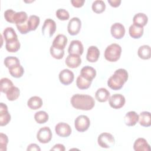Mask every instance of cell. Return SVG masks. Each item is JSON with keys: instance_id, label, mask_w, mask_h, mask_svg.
I'll use <instances>...</instances> for the list:
<instances>
[{"instance_id": "obj_42", "label": "cell", "mask_w": 151, "mask_h": 151, "mask_svg": "<svg viewBox=\"0 0 151 151\" xmlns=\"http://www.w3.org/2000/svg\"><path fill=\"white\" fill-rule=\"evenodd\" d=\"M16 27H17L18 30L19 31V32L21 34H26L28 33L30 31L29 29V27H28V25L27 21L23 23V24H21L16 25Z\"/></svg>"}, {"instance_id": "obj_45", "label": "cell", "mask_w": 151, "mask_h": 151, "mask_svg": "<svg viewBox=\"0 0 151 151\" xmlns=\"http://www.w3.org/2000/svg\"><path fill=\"white\" fill-rule=\"evenodd\" d=\"M65 150V146L62 144H56L50 150H55V151H64Z\"/></svg>"}, {"instance_id": "obj_40", "label": "cell", "mask_w": 151, "mask_h": 151, "mask_svg": "<svg viewBox=\"0 0 151 151\" xmlns=\"http://www.w3.org/2000/svg\"><path fill=\"white\" fill-rule=\"evenodd\" d=\"M8 143V138L5 134L1 133L0 134V150L6 151V146Z\"/></svg>"}, {"instance_id": "obj_21", "label": "cell", "mask_w": 151, "mask_h": 151, "mask_svg": "<svg viewBox=\"0 0 151 151\" xmlns=\"http://www.w3.org/2000/svg\"><path fill=\"white\" fill-rule=\"evenodd\" d=\"M148 21V18L144 13H137L134 15L133 18V24L139 27H143L145 26Z\"/></svg>"}, {"instance_id": "obj_12", "label": "cell", "mask_w": 151, "mask_h": 151, "mask_svg": "<svg viewBox=\"0 0 151 151\" xmlns=\"http://www.w3.org/2000/svg\"><path fill=\"white\" fill-rule=\"evenodd\" d=\"M110 32L113 38L116 39H121L125 34V28L124 25L121 23L116 22L111 25Z\"/></svg>"}, {"instance_id": "obj_18", "label": "cell", "mask_w": 151, "mask_h": 151, "mask_svg": "<svg viewBox=\"0 0 151 151\" xmlns=\"http://www.w3.org/2000/svg\"><path fill=\"white\" fill-rule=\"evenodd\" d=\"M133 149L135 151H149L150 150V145L147 142L146 140L144 138L137 139L134 144Z\"/></svg>"}, {"instance_id": "obj_4", "label": "cell", "mask_w": 151, "mask_h": 151, "mask_svg": "<svg viewBox=\"0 0 151 151\" xmlns=\"http://www.w3.org/2000/svg\"><path fill=\"white\" fill-rule=\"evenodd\" d=\"M99 145L103 148H110L115 143V140L113 136L109 133H101L97 139Z\"/></svg>"}, {"instance_id": "obj_35", "label": "cell", "mask_w": 151, "mask_h": 151, "mask_svg": "<svg viewBox=\"0 0 151 151\" xmlns=\"http://www.w3.org/2000/svg\"><path fill=\"white\" fill-rule=\"evenodd\" d=\"M48 114L44 111H39L34 114V119L37 123L43 124L48 120Z\"/></svg>"}, {"instance_id": "obj_27", "label": "cell", "mask_w": 151, "mask_h": 151, "mask_svg": "<svg viewBox=\"0 0 151 151\" xmlns=\"http://www.w3.org/2000/svg\"><path fill=\"white\" fill-rule=\"evenodd\" d=\"M137 54L139 58L143 60H148L151 56L150 47L148 45L140 46L137 51Z\"/></svg>"}, {"instance_id": "obj_31", "label": "cell", "mask_w": 151, "mask_h": 151, "mask_svg": "<svg viewBox=\"0 0 151 151\" xmlns=\"http://www.w3.org/2000/svg\"><path fill=\"white\" fill-rule=\"evenodd\" d=\"M91 82L92 81L84 78L80 75L77 78L76 85L78 88L81 90H86L90 87Z\"/></svg>"}, {"instance_id": "obj_30", "label": "cell", "mask_w": 151, "mask_h": 151, "mask_svg": "<svg viewBox=\"0 0 151 151\" xmlns=\"http://www.w3.org/2000/svg\"><path fill=\"white\" fill-rule=\"evenodd\" d=\"M91 8L95 13L100 14L105 11L106 4L103 1L96 0L93 2Z\"/></svg>"}, {"instance_id": "obj_37", "label": "cell", "mask_w": 151, "mask_h": 151, "mask_svg": "<svg viewBox=\"0 0 151 151\" xmlns=\"http://www.w3.org/2000/svg\"><path fill=\"white\" fill-rule=\"evenodd\" d=\"M20 42L18 40L6 42L5 48L9 52H15L20 48Z\"/></svg>"}, {"instance_id": "obj_41", "label": "cell", "mask_w": 151, "mask_h": 151, "mask_svg": "<svg viewBox=\"0 0 151 151\" xmlns=\"http://www.w3.org/2000/svg\"><path fill=\"white\" fill-rule=\"evenodd\" d=\"M16 12L11 9H9L6 10L4 12V18L5 20L10 23H14L13 19L14 15L15 14Z\"/></svg>"}, {"instance_id": "obj_43", "label": "cell", "mask_w": 151, "mask_h": 151, "mask_svg": "<svg viewBox=\"0 0 151 151\" xmlns=\"http://www.w3.org/2000/svg\"><path fill=\"white\" fill-rule=\"evenodd\" d=\"M85 2L84 0H71V3L76 8H80L83 6Z\"/></svg>"}, {"instance_id": "obj_32", "label": "cell", "mask_w": 151, "mask_h": 151, "mask_svg": "<svg viewBox=\"0 0 151 151\" xmlns=\"http://www.w3.org/2000/svg\"><path fill=\"white\" fill-rule=\"evenodd\" d=\"M14 86L13 83L8 78H2L1 79L0 90L2 93H6V92Z\"/></svg>"}, {"instance_id": "obj_13", "label": "cell", "mask_w": 151, "mask_h": 151, "mask_svg": "<svg viewBox=\"0 0 151 151\" xmlns=\"http://www.w3.org/2000/svg\"><path fill=\"white\" fill-rule=\"evenodd\" d=\"M83 51L84 47L80 41L73 40L71 41L68 48L69 54H76L81 55L83 54Z\"/></svg>"}, {"instance_id": "obj_24", "label": "cell", "mask_w": 151, "mask_h": 151, "mask_svg": "<svg viewBox=\"0 0 151 151\" xmlns=\"http://www.w3.org/2000/svg\"><path fill=\"white\" fill-rule=\"evenodd\" d=\"M139 124L143 127H149L151 125V115L149 111H144L139 115Z\"/></svg>"}, {"instance_id": "obj_44", "label": "cell", "mask_w": 151, "mask_h": 151, "mask_svg": "<svg viewBox=\"0 0 151 151\" xmlns=\"http://www.w3.org/2000/svg\"><path fill=\"white\" fill-rule=\"evenodd\" d=\"M27 150H28V151H32V150L40 151L41 149L38 145H37L35 143H31L28 146Z\"/></svg>"}, {"instance_id": "obj_38", "label": "cell", "mask_w": 151, "mask_h": 151, "mask_svg": "<svg viewBox=\"0 0 151 151\" xmlns=\"http://www.w3.org/2000/svg\"><path fill=\"white\" fill-rule=\"evenodd\" d=\"M50 51V54L51 56L57 60H60L63 58L64 55V50H60V49L56 48L52 45L51 46Z\"/></svg>"}, {"instance_id": "obj_29", "label": "cell", "mask_w": 151, "mask_h": 151, "mask_svg": "<svg viewBox=\"0 0 151 151\" xmlns=\"http://www.w3.org/2000/svg\"><path fill=\"white\" fill-rule=\"evenodd\" d=\"M28 18L27 14L24 11H20L16 12L14 17V23L16 25L21 24L27 21Z\"/></svg>"}, {"instance_id": "obj_10", "label": "cell", "mask_w": 151, "mask_h": 151, "mask_svg": "<svg viewBox=\"0 0 151 151\" xmlns=\"http://www.w3.org/2000/svg\"><path fill=\"white\" fill-rule=\"evenodd\" d=\"M56 134L62 137H68L71 133V128L70 125L66 123H58L55 127Z\"/></svg>"}, {"instance_id": "obj_15", "label": "cell", "mask_w": 151, "mask_h": 151, "mask_svg": "<svg viewBox=\"0 0 151 151\" xmlns=\"http://www.w3.org/2000/svg\"><path fill=\"white\" fill-rule=\"evenodd\" d=\"M81 63L80 55L76 54H69L65 59V64L70 68H77Z\"/></svg>"}, {"instance_id": "obj_2", "label": "cell", "mask_w": 151, "mask_h": 151, "mask_svg": "<svg viewBox=\"0 0 151 151\" xmlns=\"http://www.w3.org/2000/svg\"><path fill=\"white\" fill-rule=\"evenodd\" d=\"M128 79V73L123 68L116 70L114 74L108 79V86L114 90L121 89Z\"/></svg>"}, {"instance_id": "obj_22", "label": "cell", "mask_w": 151, "mask_h": 151, "mask_svg": "<svg viewBox=\"0 0 151 151\" xmlns=\"http://www.w3.org/2000/svg\"><path fill=\"white\" fill-rule=\"evenodd\" d=\"M143 27H139L133 24L130 26L129 29V35H130L131 37L134 39L140 38L143 35Z\"/></svg>"}, {"instance_id": "obj_39", "label": "cell", "mask_w": 151, "mask_h": 151, "mask_svg": "<svg viewBox=\"0 0 151 151\" xmlns=\"http://www.w3.org/2000/svg\"><path fill=\"white\" fill-rule=\"evenodd\" d=\"M55 14H56L57 17L60 20H61V21L67 20L70 18L69 12L65 9L60 8L57 10Z\"/></svg>"}, {"instance_id": "obj_9", "label": "cell", "mask_w": 151, "mask_h": 151, "mask_svg": "<svg viewBox=\"0 0 151 151\" xmlns=\"http://www.w3.org/2000/svg\"><path fill=\"white\" fill-rule=\"evenodd\" d=\"M81 27V20L77 17L72 18L68 23L67 30L71 35H77Z\"/></svg>"}, {"instance_id": "obj_25", "label": "cell", "mask_w": 151, "mask_h": 151, "mask_svg": "<svg viewBox=\"0 0 151 151\" xmlns=\"http://www.w3.org/2000/svg\"><path fill=\"white\" fill-rule=\"evenodd\" d=\"M43 101L41 98L38 96H32L30 97L27 101V106L32 110H37L41 107Z\"/></svg>"}, {"instance_id": "obj_1", "label": "cell", "mask_w": 151, "mask_h": 151, "mask_svg": "<svg viewBox=\"0 0 151 151\" xmlns=\"http://www.w3.org/2000/svg\"><path fill=\"white\" fill-rule=\"evenodd\" d=\"M70 102L74 108L82 110H91L95 105L93 97L87 94H74L71 97Z\"/></svg>"}, {"instance_id": "obj_8", "label": "cell", "mask_w": 151, "mask_h": 151, "mask_svg": "<svg viewBox=\"0 0 151 151\" xmlns=\"http://www.w3.org/2000/svg\"><path fill=\"white\" fill-rule=\"evenodd\" d=\"M109 105L114 109H119L123 107L125 104L126 100L121 94H114L109 99Z\"/></svg>"}, {"instance_id": "obj_19", "label": "cell", "mask_w": 151, "mask_h": 151, "mask_svg": "<svg viewBox=\"0 0 151 151\" xmlns=\"http://www.w3.org/2000/svg\"><path fill=\"white\" fill-rule=\"evenodd\" d=\"M139 121V114L134 111L127 112L124 117V122L128 126H134Z\"/></svg>"}, {"instance_id": "obj_7", "label": "cell", "mask_w": 151, "mask_h": 151, "mask_svg": "<svg viewBox=\"0 0 151 151\" xmlns=\"http://www.w3.org/2000/svg\"><path fill=\"white\" fill-rule=\"evenodd\" d=\"M52 137V134L51 129L45 126L40 129L37 134V138L38 140L41 143H47L50 142Z\"/></svg>"}, {"instance_id": "obj_28", "label": "cell", "mask_w": 151, "mask_h": 151, "mask_svg": "<svg viewBox=\"0 0 151 151\" xmlns=\"http://www.w3.org/2000/svg\"><path fill=\"white\" fill-rule=\"evenodd\" d=\"M40 22V19L39 17L35 15H30L27 21L29 31H35L38 27Z\"/></svg>"}, {"instance_id": "obj_6", "label": "cell", "mask_w": 151, "mask_h": 151, "mask_svg": "<svg viewBox=\"0 0 151 151\" xmlns=\"http://www.w3.org/2000/svg\"><path fill=\"white\" fill-rule=\"evenodd\" d=\"M56 30L55 22L50 18L46 19L42 27V34L47 37H51Z\"/></svg>"}, {"instance_id": "obj_20", "label": "cell", "mask_w": 151, "mask_h": 151, "mask_svg": "<svg viewBox=\"0 0 151 151\" xmlns=\"http://www.w3.org/2000/svg\"><path fill=\"white\" fill-rule=\"evenodd\" d=\"M67 38L63 34H58L52 41V45L56 48L64 50L67 43Z\"/></svg>"}, {"instance_id": "obj_46", "label": "cell", "mask_w": 151, "mask_h": 151, "mask_svg": "<svg viewBox=\"0 0 151 151\" xmlns=\"http://www.w3.org/2000/svg\"><path fill=\"white\" fill-rule=\"evenodd\" d=\"M121 2L120 0H108V2L110 6L114 8L118 7L120 5Z\"/></svg>"}, {"instance_id": "obj_36", "label": "cell", "mask_w": 151, "mask_h": 151, "mask_svg": "<svg viewBox=\"0 0 151 151\" xmlns=\"http://www.w3.org/2000/svg\"><path fill=\"white\" fill-rule=\"evenodd\" d=\"M4 63L6 68H11L20 64V61L18 58L13 56H9L5 58Z\"/></svg>"}, {"instance_id": "obj_17", "label": "cell", "mask_w": 151, "mask_h": 151, "mask_svg": "<svg viewBox=\"0 0 151 151\" xmlns=\"http://www.w3.org/2000/svg\"><path fill=\"white\" fill-rule=\"evenodd\" d=\"M80 76L84 78L92 81L96 76V71L93 67L86 65L81 68L80 71Z\"/></svg>"}, {"instance_id": "obj_33", "label": "cell", "mask_w": 151, "mask_h": 151, "mask_svg": "<svg viewBox=\"0 0 151 151\" xmlns=\"http://www.w3.org/2000/svg\"><path fill=\"white\" fill-rule=\"evenodd\" d=\"M19 94H20L19 89L17 87L13 86L6 92V96L8 100L14 101L19 97Z\"/></svg>"}, {"instance_id": "obj_3", "label": "cell", "mask_w": 151, "mask_h": 151, "mask_svg": "<svg viewBox=\"0 0 151 151\" xmlns=\"http://www.w3.org/2000/svg\"><path fill=\"white\" fill-rule=\"evenodd\" d=\"M122 54V48L120 45L113 43L109 46L105 50L104 58L110 62H116L120 57Z\"/></svg>"}, {"instance_id": "obj_14", "label": "cell", "mask_w": 151, "mask_h": 151, "mask_svg": "<svg viewBox=\"0 0 151 151\" xmlns=\"http://www.w3.org/2000/svg\"><path fill=\"white\" fill-rule=\"evenodd\" d=\"M11 115L8 110L7 106L3 103H0V125L4 126L8 124L11 120Z\"/></svg>"}, {"instance_id": "obj_11", "label": "cell", "mask_w": 151, "mask_h": 151, "mask_svg": "<svg viewBox=\"0 0 151 151\" xmlns=\"http://www.w3.org/2000/svg\"><path fill=\"white\" fill-rule=\"evenodd\" d=\"M58 77L60 81L65 86L72 83L74 78V73L68 69H64L61 71Z\"/></svg>"}, {"instance_id": "obj_34", "label": "cell", "mask_w": 151, "mask_h": 151, "mask_svg": "<svg viewBox=\"0 0 151 151\" xmlns=\"http://www.w3.org/2000/svg\"><path fill=\"white\" fill-rule=\"evenodd\" d=\"M9 72L11 76L15 78H20L22 76L24 73V70L22 66L19 64L11 68H9Z\"/></svg>"}, {"instance_id": "obj_26", "label": "cell", "mask_w": 151, "mask_h": 151, "mask_svg": "<svg viewBox=\"0 0 151 151\" xmlns=\"http://www.w3.org/2000/svg\"><path fill=\"white\" fill-rule=\"evenodd\" d=\"M3 36L6 42L18 40L17 35L12 27H6L3 31Z\"/></svg>"}, {"instance_id": "obj_23", "label": "cell", "mask_w": 151, "mask_h": 151, "mask_svg": "<svg viewBox=\"0 0 151 151\" xmlns=\"http://www.w3.org/2000/svg\"><path fill=\"white\" fill-rule=\"evenodd\" d=\"M95 97L98 101L101 103L106 102L110 97V92L105 88H100L96 91Z\"/></svg>"}, {"instance_id": "obj_16", "label": "cell", "mask_w": 151, "mask_h": 151, "mask_svg": "<svg viewBox=\"0 0 151 151\" xmlns=\"http://www.w3.org/2000/svg\"><path fill=\"white\" fill-rule=\"evenodd\" d=\"M100 51L96 46H90L87 50L86 58L90 63L96 62L100 57Z\"/></svg>"}, {"instance_id": "obj_5", "label": "cell", "mask_w": 151, "mask_h": 151, "mask_svg": "<svg viewBox=\"0 0 151 151\" xmlns=\"http://www.w3.org/2000/svg\"><path fill=\"white\" fill-rule=\"evenodd\" d=\"M90 125L89 118L85 115L78 116L74 121L76 129L80 132H84L88 130Z\"/></svg>"}]
</instances>
